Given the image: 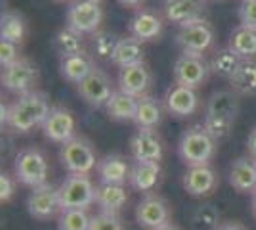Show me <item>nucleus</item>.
I'll return each instance as SVG.
<instances>
[{"instance_id": "nucleus-5", "label": "nucleus", "mask_w": 256, "mask_h": 230, "mask_svg": "<svg viewBox=\"0 0 256 230\" xmlns=\"http://www.w3.org/2000/svg\"><path fill=\"white\" fill-rule=\"evenodd\" d=\"M60 159L69 173H76V175H90L92 171H96L100 163L94 144L86 136H78V134L69 142L62 144Z\"/></svg>"}, {"instance_id": "nucleus-27", "label": "nucleus", "mask_w": 256, "mask_h": 230, "mask_svg": "<svg viewBox=\"0 0 256 230\" xmlns=\"http://www.w3.org/2000/svg\"><path fill=\"white\" fill-rule=\"evenodd\" d=\"M164 102L153 98V96H142L138 104V113L134 123L138 129H159L164 119Z\"/></svg>"}, {"instance_id": "nucleus-32", "label": "nucleus", "mask_w": 256, "mask_h": 230, "mask_svg": "<svg viewBox=\"0 0 256 230\" xmlns=\"http://www.w3.org/2000/svg\"><path fill=\"white\" fill-rule=\"evenodd\" d=\"M241 62H243V60L235 54L230 46L220 48V50H216V52H214L212 60H210L212 75L222 77V79H228V81H230V79L234 77L235 71H237V67H239Z\"/></svg>"}, {"instance_id": "nucleus-3", "label": "nucleus", "mask_w": 256, "mask_h": 230, "mask_svg": "<svg viewBox=\"0 0 256 230\" xmlns=\"http://www.w3.org/2000/svg\"><path fill=\"white\" fill-rule=\"evenodd\" d=\"M218 142L214 136L206 131L204 125H193L182 134L180 144H178V153L180 159L188 167L195 165H210V161L216 155Z\"/></svg>"}, {"instance_id": "nucleus-8", "label": "nucleus", "mask_w": 256, "mask_h": 230, "mask_svg": "<svg viewBox=\"0 0 256 230\" xmlns=\"http://www.w3.org/2000/svg\"><path fill=\"white\" fill-rule=\"evenodd\" d=\"M214 27L206 18L182 25L176 33V44L180 46V50L192 54H206L214 46Z\"/></svg>"}, {"instance_id": "nucleus-33", "label": "nucleus", "mask_w": 256, "mask_h": 230, "mask_svg": "<svg viewBox=\"0 0 256 230\" xmlns=\"http://www.w3.org/2000/svg\"><path fill=\"white\" fill-rule=\"evenodd\" d=\"M54 44H56V50L60 52L62 58L78 54V52H84V35L65 25L62 31H58L56 39H54Z\"/></svg>"}, {"instance_id": "nucleus-36", "label": "nucleus", "mask_w": 256, "mask_h": 230, "mask_svg": "<svg viewBox=\"0 0 256 230\" xmlns=\"http://www.w3.org/2000/svg\"><path fill=\"white\" fill-rule=\"evenodd\" d=\"M118 41H120V37H117L115 33H109V31H98L92 35V46H94L96 58L111 62V58L117 50Z\"/></svg>"}, {"instance_id": "nucleus-19", "label": "nucleus", "mask_w": 256, "mask_h": 230, "mask_svg": "<svg viewBox=\"0 0 256 230\" xmlns=\"http://www.w3.org/2000/svg\"><path fill=\"white\" fill-rule=\"evenodd\" d=\"M164 20L176 25L203 20L206 14V0H164L162 6Z\"/></svg>"}, {"instance_id": "nucleus-4", "label": "nucleus", "mask_w": 256, "mask_h": 230, "mask_svg": "<svg viewBox=\"0 0 256 230\" xmlns=\"http://www.w3.org/2000/svg\"><path fill=\"white\" fill-rule=\"evenodd\" d=\"M14 175L20 184L27 188H38L48 184L50 178V163L40 148H25L16 155L14 161Z\"/></svg>"}, {"instance_id": "nucleus-6", "label": "nucleus", "mask_w": 256, "mask_h": 230, "mask_svg": "<svg viewBox=\"0 0 256 230\" xmlns=\"http://www.w3.org/2000/svg\"><path fill=\"white\" fill-rule=\"evenodd\" d=\"M98 184L90 175L69 173L60 186V196L64 209H88L96 203Z\"/></svg>"}, {"instance_id": "nucleus-31", "label": "nucleus", "mask_w": 256, "mask_h": 230, "mask_svg": "<svg viewBox=\"0 0 256 230\" xmlns=\"http://www.w3.org/2000/svg\"><path fill=\"white\" fill-rule=\"evenodd\" d=\"M241 60H256V29L239 25L230 35L228 44Z\"/></svg>"}, {"instance_id": "nucleus-13", "label": "nucleus", "mask_w": 256, "mask_h": 230, "mask_svg": "<svg viewBox=\"0 0 256 230\" xmlns=\"http://www.w3.org/2000/svg\"><path fill=\"white\" fill-rule=\"evenodd\" d=\"M76 90L80 94V98L84 100L88 106L92 108H106L107 102L111 100L113 92L117 88L113 87L111 77L107 75L102 67H94V71L86 77L82 83L76 85Z\"/></svg>"}, {"instance_id": "nucleus-14", "label": "nucleus", "mask_w": 256, "mask_h": 230, "mask_svg": "<svg viewBox=\"0 0 256 230\" xmlns=\"http://www.w3.org/2000/svg\"><path fill=\"white\" fill-rule=\"evenodd\" d=\"M220 184V176L212 165H195L188 167L182 178L184 190L193 197H208L216 192Z\"/></svg>"}, {"instance_id": "nucleus-22", "label": "nucleus", "mask_w": 256, "mask_h": 230, "mask_svg": "<svg viewBox=\"0 0 256 230\" xmlns=\"http://www.w3.org/2000/svg\"><path fill=\"white\" fill-rule=\"evenodd\" d=\"M230 184L239 194L256 192V159L237 157L230 167Z\"/></svg>"}, {"instance_id": "nucleus-47", "label": "nucleus", "mask_w": 256, "mask_h": 230, "mask_svg": "<svg viewBox=\"0 0 256 230\" xmlns=\"http://www.w3.org/2000/svg\"><path fill=\"white\" fill-rule=\"evenodd\" d=\"M96 2H100V4H102V2H104V0H96Z\"/></svg>"}, {"instance_id": "nucleus-1", "label": "nucleus", "mask_w": 256, "mask_h": 230, "mask_svg": "<svg viewBox=\"0 0 256 230\" xmlns=\"http://www.w3.org/2000/svg\"><path fill=\"white\" fill-rule=\"evenodd\" d=\"M52 108L50 96L44 90H32L29 94L18 96V100L10 104L6 127L18 134H27L36 127H42Z\"/></svg>"}, {"instance_id": "nucleus-9", "label": "nucleus", "mask_w": 256, "mask_h": 230, "mask_svg": "<svg viewBox=\"0 0 256 230\" xmlns=\"http://www.w3.org/2000/svg\"><path fill=\"white\" fill-rule=\"evenodd\" d=\"M38 81H40L38 66L29 58H22L20 62H16L12 66L2 67V85L18 96L36 90Z\"/></svg>"}, {"instance_id": "nucleus-25", "label": "nucleus", "mask_w": 256, "mask_h": 230, "mask_svg": "<svg viewBox=\"0 0 256 230\" xmlns=\"http://www.w3.org/2000/svg\"><path fill=\"white\" fill-rule=\"evenodd\" d=\"M128 199H130V196H128L126 184H106V182L98 184L96 205L100 207V211L118 215L126 207Z\"/></svg>"}, {"instance_id": "nucleus-43", "label": "nucleus", "mask_w": 256, "mask_h": 230, "mask_svg": "<svg viewBox=\"0 0 256 230\" xmlns=\"http://www.w3.org/2000/svg\"><path fill=\"white\" fill-rule=\"evenodd\" d=\"M120 6H124V8H132V10H138L144 6V2L146 0H117Z\"/></svg>"}, {"instance_id": "nucleus-2", "label": "nucleus", "mask_w": 256, "mask_h": 230, "mask_svg": "<svg viewBox=\"0 0 256 230\" xmlns=\"http://www.w3.org/2000/svg\"><path fill=\"white\" fill-rule=\"evenodd\" d=\"M239 94L234 90H218L206 102L203 125L214 136L216 142L230 138L239 115Z\"/></svg>"}, {"instance_id": "nucleus-17", "label": "nucleus", "mask_w": 256, "mask_h": 230, "mask_svg": "<svg viewBox=\"0 0 256 230\" xmlns=\"http://www.w3.org/2000/svg\"><path fill=\"white\" fill-rule=\"evenodd\" d=\"M130 153L134 161L160 163L164 155V142L157 129H138L130 140Z\"/></svg>"}, {"instance_id": "nucleus-15", "label": "nucleus", "mask_w": 256, "mask_h": 230, "mask_svg": "<svg viewBox=\"0 0 256 230\" xmlns=\"http://www.w3.org/2000/svg\"><path fill=\"white\" fill-rule=\"evenodd\" d=\"M44 136L56 144H65L76 136V119L73 111L64 106H54L42 125Z\"/></svg>"}, {"instance_id": "nucleus-28", "label": "nucleus", "mask_w": 256, "mask_h": 230, "mask_svg": "<svg viewBox=\"0 0 256 230\" xmlns=\"http://www.w3.org/2000/svg\"><path fill=\"white\" fill-rule=\"evenodd\" d=\"M146 62V50H144V43L134 39V37H126L120 39L117 44V50L111 58V64L117 66L118 69L128 66H136Z\"/></svg>"}, {"instance_id": "nucleus-21", "label": "nucleus", "mask_w": 256, "mask_h": 230, "mask_svg": "<svg viewBox=\"0 0 256 230\" xmlns=\"http://www.w3.org/2000/svg\"><path fill=\"white\" fill-rule=\"evenodd\" d=\"M98 176L100 182L106 184H128L130 182V173H132V165L128 163L126 157L111 153L100 159L98 163Z\"/></svg>"}, {"instance_id": "nucleus-29", "label": "nucleus", "mask_w": 256, "mask_h": 230, "mask_svg": "<svg viewBox=\"0 0 256 230\" xmlns=\"http://www.w3.org/2000/svg\"><path fill=\"white\" fill-rule=\"evenodd\" d=\"M29 33L27 20L20 12L6 10L0 18V39H6L16 44H23Z\"/></svg>"}, {"instance_id": "nucleus-37", "label": "nucleus", "mask_w": 256, "mask_h": 230, "mask_svg": "<svg viewBox=\"0 0 256 230\" xmlns=\"http://www.w3.org/2000/svg\"><path fill=\"white\" fill-rule=\"evenodd\" d=\"M90 230H126V224H124V220L120 219L118 215H115V213L100 211L96 215H92Z\"/></svg>"}, {"instance_id": "nucleus-42", "label": "nucleus", "mask_w": 256, "mask_h": 230, "mask_svg": "<svg viewBox=\"0 0 256 230\" xmlns=\"http://www.w3.org/2000/svg\"><path fill=\"white\" fill-rule=\"evenodd\" d=\"M218 230H248L243 224V222H237V220H226V222H222V226Z\"/></svg>"}, {"instance_id": "nucleus-24", "label": "nucleus", "mask_w": 256, "mask_h": 230, "mask_svg": "<svg viewBox=\"0 0 256 230\" xmlns=\"http://www.w3.org/2000/svg\"><path fill=\"white\" fill-rule=\"evenodd\" d=\"M96 67V62L92 54L88 52H78V54H71V56H64L60 60V73L64 77L65 81L69 83H82L86 77L90 75Z\"/></svg>"}, {"instance_id": "nucleus-41", "label": "nucleus", "mask_w": 256, "mask_h": 230, "mask_svg": "<svg viewBox=\"0 0 256 230\" xmlns=\"http://www.w3.org/2000/svg\"><path fill=\"white\" fill-rule=\"evenodd\" d=\"M246 150H248V155L256 159V127L250 131L248 138H246Z\"/></svg>"}, {"instance_id": "nucleus-44", "label": "nucleus", "mask_w": 256, "mask_h": 230, "mask_svg": "<svg viewBox=\"0 0 256 230\" xmlns=\"http://www.w3.org/2000/svg\"><path fill=\"white\" fill-rule=\"evenodd\" d=\"M252 215H254V219H256V192L252 194Z\"/></svg>"}, {"instance_id": "nucleus-34", "label": "nucleus", "mask_w": 256, "mask_h": 230, "mask_svg": "<svg viewBox=\"0 0 256 230\" xmlns=\"http://www.w3.org/2000/svg\"><path fill=\"white\" fill-rule=\"evenodd\" d=\"M222 226V215L218 207L210 203H203L193 211L192 228L193 230H218Z\"/></svg>"}, {"instance_id": "nucleus-30", "label": "nucleus", "mask_w": 256, "mask_h": 230, "mask_svg": "<svg viewBox=\"0 0 256 230\" xmlns=\"http://www.w3.org/2000/svg\"><path fill=\"white\" fill-rule=\"evenodd\" d=\"M230 85L239 96H256V60H243L230 79Z\"/></svg>"}, {"instance_id": "nucleus-18", "label": "nucleus", "mask_w": 256, "mask_h": 230, "mask_svg": "<svg viewBox=\"0 0 256 230\" xmlns=\"http://www.w3.org/2000/svg\"><path fill=\"white\" fill-rule=\"evenodd\" d=\"M117 83L122 92H128L132 96L142 98V96H148L151 85H153V71L146 62L136 64V66L122 67L118 71Z\"/></svg>"}, {"instance_id": "nucleus-11", "label": "nucleus", "mask_w": 256, "mask_h": 230, "mask_svg": "<svg viewBox=\"0 0 256 230\" xmlns=\"http://www.w3.org/2000/svg\"><path fill=\"white\" fill-rule=\"evenodd\" d=\"M172 220V207L160 194H146L136 205V222L146 230H160Z\"/></svg>"}, {"instance_id": "nucleus-39", "label": "nucleus", "mask_w": 256, "mask_h": 230, "mask_svg": "<svg viewBox=\"0 0 256 230\" xmlns=\"http://www.w3.org/2000/svg\"><path fill=\"white\" fill-rule=\"evenodd\" d=\"M18 178L16 175H10V173H2L0 175V201L2 203H8L14 194H16V190H18Z\"/></svg>"}, {"instance_id": "nucleus-46", "label": "nucleus", "mask_w": 256, "mask_h": 230, "mask_svg": "<svg viewBox=\"0 0 256 230\" xmlns=\"http://www.w3.org/2000/svg\"><path fill=\"white\" fill-rule=\"evenodd\" d=\"M54 2H73V0H54Z\"/></svg>"}, {"instance_id": "nucleus-26", "label": "nucleus", "mask_w": 256, "mask_h": 230, "mask_svg": "<svg viewBox=\"0 0 256 230\" xmlns=\"http://www.w3.org/2000/svg\"><path fill=\"white\" fill-rule=\"evenodd\" d=\"M138 96H132L128 92H122L120 88H117L113 92L111 100L107 102L106 111L109 115V119L120 121V123H126V121L136 119V113H138Z\"/></svg>"}, {"instance_id": "nucleus-23", "label": "nucleus", "mask_w": 256, "mask_h": 230, "mask_svg": "<svg viewBox=\"0 0 256 230\" xmlns=\"http://www.w3.org/2000/svg\"><path fill=\"white\" fill-rule=\"evenodd\" d=\"M162 169L160 163L155 161H134L132 173H130V186L140 194H153V190L159 186Z\"/></svg>"}, {"instance_id": "nucleus-16", "label": "nucleus", "mask_w": 256, "mask_h": 230, "mask_svg": "<svg viewBox=\"0 0 256 230\" xmlns=\"http://www.w3.org/2000/svg\"><path fill=\"white\" fill-rule=\"evenodd\" d=\"M128 31H130V37L138 39L142 43H153V41H159L164 31V20L159 12L151 8H138L128 22Z\"/></svg>"}, {"instance_id": "nucleus-40", "label": "nucleus", "mask_w": 256, "mask_h": 230, "mask_svg": "<svg viewBox=\"0 0 256 230\" xmlns=\"http://www.w3.org/2000/svg\"><path fill=\"white\" fill-rule=\"evenodd\" d=\"M239 25L256 29V0H243L239 6Z\"/></svg>"}, {"instance_id": "nucleus-38", "label": "nucleus", "mask_w": 256, "mask_h": 230, "mask_svg": "<svg viewBox=\"0 0 256 230\" xmlns=\"http://www.w3.org/2000/svg\"><path fill=\"white\" fill-rule=\"evenodd\" d=\"M23 56L20 50V44L6 41V39H0V66L8 67L16 62H20Z\"/></svg>"}, {"instance_id": "nucleus-7", "label": "nucleus", "mask_w": 256, "mask_h": 230, "mask_svg": "<svg viewBox=\"0 0 256 230\" xmlns=\"http://www.w3.org/2000/svg\"><path fill=\"white\" fill-rule=\"evenodd\" d=\"M174 83L182 87L201 88L212 75L210 62L204 58V54H192V52H182L178 60L174 62Z\"/></svg>"}, {"instance_id": "nucleus-35", "label": "nucleus", "mask_w": 256, "mask_h": 230, "mask_svg": "<svg viewBox=\"0 0 256 230\" xmlns=\"http://www.w3.org/2000/svg\"><path fill=\"white\" fill-rule=\"evenodd\" d=\"M92 215L86 209H64L58 217V230H90Z\"/></svg>"}, {"instance_id": "nucleus-45", "label": "nucleus", "mask_w": 256, "mask_h": 230, "mask_svg": "<svg viewBox=\"0 0 256 230\" xmlns=\"http://www.w3.org/2000/svg\"><path fill=\"white\" fill-rule=\"evenodd\" d=\"M160 230H180V228H178V226H176V224H172V222H170V224H168V226H164V228H160Z\"/></svg>"}, {"instance_id": "nucleus-10", "label": "nucleus", "mask_w": 256, "mask_h": 230, "mask_svg": "<svg viewBox=\"0 0 256 230\" xmlns=\"http://www.w3.org/2000/svg\"><path fill=\"white\" fill-rule=\"evenodd\" d=\"M104 8L96 0H73L67 8V27L82 35H94L104 23Z\"/></svg>"}, {"instance_id": "nucleus-20", "label": "nucleus", "mask_w": 256, "mask_h": 230, "mask_svg": "<svg viewBox=\"0 0 256 230\" xmlns=\"http://www.w3.org/2000/svg\"><path fill=\"white\" fill-rule=\"evenodd\" d=\"M164 108L174 117H190L199 110V92L195 88L172 85L164 94Z\"/></svg>"}, {"instance_id": "nucleus-12", "label": "nucleus", "mask_w": 256, "mask_h": 230, "mask_svg": "<svg viewBox=\"0 0 256 230\" xmlns=\"http://www.w3.org/2000/svg\"><path fill=\"white\" fill-rule=\"evenodd\" d=\"M27 211L32 219L42 220V222L60 217L64 211L60 188L52 186L50 182L44 186L32 188L29 197H27Z\"/></svg>"}]
</instances>
